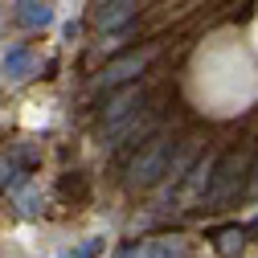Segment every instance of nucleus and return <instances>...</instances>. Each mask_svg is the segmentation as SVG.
Instances as JSON below:
<instances>
[{"label":"nucleus","mask_w":258,"mask_h":258,"mask_svg":"<svg viewBox=\"0 0 258 258\" xmlns=\"http://www.w3.org/2000/svg\"><path fill=\"white\" fill-rule=\"evenodd\" d=\"M119 258H156V250L152 246H132V250H123Z\"/></svg>","instance_id":"6e6552de"},{"label":"nucleus","mask_w":258,"mask_h":258,"mask_svg":"<svg viewBox=\"0 0 258 258\" xmlns=\"http://www.w3.org/2000/svg\"><path fill=\"white\" fill-rule=\"evenodd\" d=\"M156 57V45H148V49H140V53H127V57H119V61H111V66L99 74V82L94 86H119V82H132L136 74H144V66Z\"/></svg>","instance_id":"f03ea898"},{"label":"nucleus","mask_w":258,"mask_h":258,"mask_svg":"<svg viewBox=\"0 0 258 258\" xmlns=\"http://www.w3.org/2000/svg\"><path fill=\"white\" fill-rule=\"evenodd\" d=\"M209 176H213V160H201V164L192 168V180H188V192H205V184H209Z\"/></svg>","instance_id":"0eeeda50"},{"label":"nucleus","mask_w":258,"mask_h":258,"mask_svg":"<svg viewBox=\"0 0 258 258\" xmlns=\"http://www.w3.org/2000/svg\"><path fill=\"white\" fill-rule=\"evenodd\" d=\"M49 17H53V9H49V0H25L21 5V25H49Z\"/></svg>","instance_id":"39448f33"},{"label":"nucleus","mask_w":258,"mask_h":258,"mask_svg":"<svg viewBox=\"0 0 258 258\" xmlns=\"http://www.w3.org/2000/svg\"><path fill=\"white\" fill-rule=\"evenodd\" d=\"M168 160H172V140H168V136H156V140L132 160V168H127V184H132V188L156 184L160 176L168 172Z\"/></svg>","instance_id":"f257e3e1"},{"label":"nucleus","mask_w":258,"mask_h":258,"mask_svg":"<svg viewBox=\"0 0 258 258\" xmlns=\"http://www.w3.org/2000/svg\"><path fill=\"white\" fill-rule=\"evenodd\" d=\"M140 103H144V90L127 86V90H119V94H115V99H107L103 115H107V123H119V119H127V115H132Z\"/></svg>","instance_id":"20e7f679"},{"label":"nucleus","mask_w":258,"mask_h":258,"mask_svg":"<svg viewBox=\"0 0 258 258\" xmlns=\"http://www.w3.org/2000/svg\"><path fill=\"white\" fill-rule=\"evenodd\" d=\"M136 13H140V0H103V5L94 9V25H99L103 33H115V29H123Z\"/></svg>","instance_id":"7ed1b4c3"},{"label":"nucleus","mask_w":258,"mask_h":258,"mask_svg":"<svg viewBox=\"0 0 258 258\" xmlns=\"http://www.w3.org/2000/svg\"><path fill=\"white\" fill-rule=\"evenodd\" d=\"M29 49H13L9 57H5V70H9V78H25V70H29Z\"/></svg>","instance_id":"423d86ee"}]
</instances>
